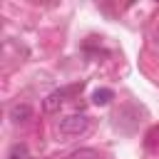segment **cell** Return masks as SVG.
Here are the masks:
<instances>
[{"instance_id": "6da1fadb", "label": "cell", "mask_w": 159, "mask_h": 159, "mask_svg": "<svg viewBox=\"0 0 159 159\" xmlns=\"http://www.w3.org/2000/svg\"><path fill=\"white\" fill-rule=\"evenodd\" d=\"M89 129V117L84 112H75V114H67L62 119H57V132L65 134V137H80Z\"/></svg>"}, {"instance_id": "7a4b0ae2", "label": "cell", "mask_w": 159, "mask_h": 159, "mask_svg": "<svg viewBox=\"0 0 159 159\" xmlns=\"http://www.w3.org/2000/svg\"><path fill=\"white\" fill-rule=\"evenodd\" d=\"M82 87H84V82H75V84H70V87H62V89L50 92V94L45 97V102H42V109H45V112H57L70 97H75L77 92H82Z\"/></svg>"}, {"instance_id": "3957f363", "label": "cell", "mask_w": 159, "mask_h": 159, "mask_svg": "<svg viewBox=\"0 0 159 159\" xmlns=\"http://www.w3.org/2000/svg\"><path fill=\"white\" fill-rule=\"evenodd\" d=\"M7 117H10L15 124H22V122H27V119L32 117V107H30V104H25V102H17V104H12V107H10Z\"/></svg>"}, {"instance_id": "277c9868", "label": "cell", "mask_w": 159, "mask_h": 159, "mask_svg": "<svg viewBox=\"0 0 159 159\" xmlns=\"http://www.w3.org/2000/svg\"><path fill=\"white\" fill-rule=\"evenodd\" d=\"M109 99H114V92H112L109 87L94 89V94H92V102H94V104H109Z\"/></svg>"}, {"instance_id": "5b68a950", "label": "cell", "mask_w": 159, "mask_h": 159, "mask_svg": "<svg viewBox=\"0 0 159 159\" xmlns=\"http://www.w3.org/2000/svg\"><path fill=\"white\" fill-rule=\"evenodd\" d=\"M5 159H27V147H25V144H15V147L7 152Z\"/></svg>"}, {"instance_id": "8992f818", "label": "cell", "mask_w": 159, "mask_h": 159, "mask_svg": "<svg viewBox=\"0 0 159 159\" xmlns=\"http://www.w3.org/2000/svg\"><path fill=\"white\" fill-rule=\"evenodd\" d=\"M149 149H154L157 144H159V127H152L149 132H147V142H144Z\"/></svg>"}, {"instance_id": "52a82bcc", "label": "cell", "mask_w": 159, "mask_h": 159, "mask_svg": "<svg viewBox=\"0 0 159 159\" xmlns=\"http://www.w3.org/2000/svg\"><path fill=\"white\" fill-rule=\"evenodd\" d=\"M67 159H97V152L94 149H80V152L70 154Z\"/></svg>"}, {"instance_id": "ba28073f", "label": "cell", "mask_w": 159, "mask_h": 159, "mask_svg": "<svg viewBox=\"0 0 159 159\" xmlns=\"http://www.w3.org/2000/svg\"><path fill=\"white\" fill-rule=\"evenodd\" d=\"M157 37H159V32H157Z\"/></svg>"}]
</instances>
